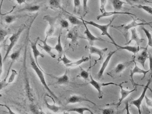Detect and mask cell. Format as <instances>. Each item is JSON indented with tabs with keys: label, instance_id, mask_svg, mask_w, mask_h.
I'll list each match as a JSON object with an SVG mask.
<instances>
[{
	"label": "cell",
	"instance_id": "32",
	"mask_svg": "<svg viewBox=\"0 0 152 114\" xmlns=\"http://www.w3.org/2000/svg\"><path fill=\"white\" fill-rule=\"evenodd\" d=\"M74 10L73 12L74 13H77L79 14L80 12L81 7V1L79 0H75L74 1Z\"/></svg>",
	"mask_w": 152,
	"mask_h": 114
},
{
	"label": "cell",
	"instance_id": "48",
	"mask_svg": "<svg viewBox=\"0 0 152 114\" xmlns=\"http://www.w3.org/2000/svg\"><path fill=\"white\" fill-rule=\"evenodd\" d=\"M1 106H3V107H6L7 109L8 110V114H16L15 112L13 111L11 109L10 107L8 106H7L6 105H4V104H1Z\"/></svg>",
	"mask_w": 152,
	"mask_h": 114
},
{
	"label": "cell",
	"instance_id": "15",
	"mask_svg": "<svg viewBox=\"0 0 152 114\" xmlns=\"http://www.w3.org/2000/svg\"><path fill=\"white\" fill-rule=\"evenodd\" d=\"M134 64H135V66L133 68V69H132L130 71V76L131 78L132 82V83H135L134 82V79H133V76H134V74H136V73H139V74H143V77H142L143 79L144 77H145L146 75L150 71L149 69L148 70H144V69H141L140 68L137 66V63L134 61Z\"/></svg>",
	"mask_w": 152,
	"mask_h": 114
},
{
	"label": "cell",
	"instance_id": "54",
	"mask_svg": "<svg viewBox=\"0 0 152 114\" xmlns=\"http://www.w3.org/2000/svg\"><path fill=\"white\" fill-rule=\"evenodd\" d=\"M148 2L152 3V2H149V1H148Z\"/></svg>",
	"mask_w": 152,
	"mask_h": 114
},
{
	"label": "cell",
	"instance_id": "10",
	"mask_svg": "<svg viewBox=\"0 0 152 114\" xmlns=\"http://www.w3.org/2000/svg\"><path fill=\"white\" fill-rule=\"evenodd\" d=\"M117 50H115L113 51L110 52L108 53L106 58L105 60L103 62L102 66H101L99 71L98 73L97 76L99 78H100L103 76L104 72L106 68L107 67V65H108V63H109V61H110L111 58H112V56L116 53V52H117Z\"/></svg>",
	"mask_w": 152,
	"mask_h": 114
},
{
	"label": "cell",
	"instance_id": "42",
	"mask_svg": "<svg viewBox=\"0 0 152 114\" xmlns=\"http://www.w3.org/2000/svg\"><path fill=\"white\" fill-rule=\"evenodd\" d=\"M100 1V11L101 13H104L105 12V6L106 4L107 1L106 0H101Z\"/></svg>",
	"mask_w": 152,
	"mask_h": 114
},
{
	"label": "cell",
	"instance_id": "13",
	"mask_svg": "<svg viewBox=\"0 0 152 114\" xmlns=\"http://www.w3.org/2000/svg\"><path fill=\"white\" fill-rule=\"evenodd\" d=\"M90 81L89 82L88 84L92 85L97 91L98 92L99 98V99H102L103 98V92L101 90V87L103 86V84L102 83L101 84L97 82L93 78L91 72H90Z\"/></svg>",
	"mask_w": 152,
	"mask_h": 114
},
{
	"label": "cell",
	"instance_id": "11",
	"mask_svg": "<svg viewBox=\"0 0 152 114\" xmlns=\"http://www.w3.org/2000/svg\"><path fill=\"white\" fill-rule=\"evenodd\" d=\"M66 37V39H71V43L74 44L77 43L78 38L80 37L78 28L77 27H75L72 29L70 30L67 33Z\"/></svg>",
	"mask_w": 152,
	"mask_h": 114
},
{
	"label": "cell",
	"instance_id": "19",
	"mask_svg": "<svg viewBox=\"0 0 152 114\" xmlns=\"http://www.w3.org/2000/svg\"><path fill=\"white\" fill-rule=\"evenodd\" d=\"M117 15V14H127V15H130V16H136L133 13H131V12H116V11H113V12H105L104 13L100 14L97 16L96 19L99 20L101 19V18H104V17H109V16H112L113 15Z\"/></svg>",
	"mask_w": 152,
	"mask_h": 114
},
{
	"label": "cell",
	"instance_id": "45",
	"mask_svg": "<svg viewBox=\"0 0 152 114\" xmlns=\"http://www.w3.org/2000/svg\"><path fill=\"white\" fill-rule=\"evenodd\" d=\"M148 59L149 61V70L151 72V74L152 76V55L149 52H148Z\"/></svg>",
	"mask_w": 152,
	"mask_h": 114
},
{
	"label": "cell",
	"instance_id": "12",
	"mask_svg": "<svg viewBox=\"0 0 152 114\" xmlns=\"http://www.w3.org/2000/svg\"><path fill=\"white\" fill-rule=\"evenodd\" d=\"M48 37L46 36L44 40H42L41 39H39V41H40L42 42L43 43V45H41L40 44H38L39 46L42 49H43L44 51L46 52L51 58H56V55L53 53L52 52V49H54V48L51 47L50 45H49L47 43V40H48Z\"/></svg>",
	"mask_w": 152,
	"mask_h": 114
},
{
	"label": "cell",
	"instance_id": "38",
	"mask_svg": "<svg viewBox=\"0 0 152 114\" xmlns=\"http://www.w3.org/2000/svg\"><path fill=\"white\" fill-rule=\"evenodd\" d=\"M18 74V73L17 71L15 69H11V74L10 77L9 78L8 81L7 83L8 84L11 83H13V81L15 80L16 76Z\"/></svg>",
	"mask_w": 152,
	"mask_h": 114
},
{
	"label": "cell",
	"instance_id": "47",
	"mask_svg": "<svg viewBox=\"0 0 152 114\" xmlns=\"http://www.w3.org/2000/svg\"><path fill=\"white\" fill-rule=\"evenodd\" d=\"M125 108L126 110V114H131L129 110V101L127 100L124 102Z\"/></svg>",
	"mask_w": 152,
	"mask_h": 114
},
{
	"label": "cell",
	"instance_id": "1",
	"mask_svg": "<svg viewBox=\"0 0 152 114\" xmlns=\"http://www.w3.org/2000/svg\"><path fill=\"white\" fill-rule=\"evenodd\" d=\"M30 60H31V66L32 68L34 70L35 73L37 74L38 77H39L41 83L43 85L44 88L48 91L50 94V95H51L53 98H55V99L58 100V99L57 96H56V95L55 94V93L50 90V88L48 86L47 82H46V80H45V77H44L43 72H42V70L40 69L37 66L36 62H35V60H34V58H32L31 54L30 55Z\"/></svg>",
	"mask_w": 152,
	"mask_h": 114
},
{
	"label": "cell",
	"instance_id": "53",
	"mask_svg": "<svg viewBox=\"0 0 152 114\" xmlns=\"http://www.w3.org/2000/svg\"><path fill=\"white\" fill-rule=\"evenodd\" d=\"M149 26H150V27H151V28H152V26H151V25H149Z\"/></svg>",
	"mask_w": 152,
	"mask_h": 114
},
{
	"label": "cell",
	"instance_id": "2",
	"mask_svg": "<svg viewBox=\"0 0 152 114\" xmlns=\"http://www.w3.org/2000/svg\"><path fill=\"white\" fill-rule=\"evenodd\" d=\"M114 19V18L112 20H110V22L108 24H107V25H99V24H97V23H96L94 21H87V20H84V19H83V20H84V22L87 25L88 24V25H91V26H93L99 28L102 32L101 35L107 36L111 40L112 43L117 47L118 45L115 43V41H114L113 38L110 35V34H109L108 32L109 26H111Z\"/></svg>",
	"mask_w": 152,
	"mask_h": 114
},
{
	"label": "cell",
	"instance_id": "23",
	"mask_svg": "<svg viewBox=\"0 0 152 114\" xmlns=\"http://www.w3.org/2000/svg\"><path fill=\"white\" fill-rule=\"evenodd\" d=\"M40 6L37 4H31L28 5L23 8L20 9L18 11V12H34L38 11L39 10Z\"/></svg>",
	"mask_w": 152,
	"mask_h": 114
},
{
	"label": "cell",
	"instance_id": "37",
	"mask_svg": "<svg viewBox=\"0 0 152 114\" xmlns=\"http://www.w3.org/2000/svg\"><path fill=\"white\" fill-rule=\"evenodd\" d=\"M60 61H63V63H64V64L65 66L72 62V60L69 59L66 57V55L65 53H64V55H63V57L58 58V62H60Z\"/></svg>",
	"mask_w": 152,
	"mask_h": 114
},
{
	"label": "cell",
	"instance_id": "49",
	"mask_svg": "<svg viewBox=\"0 0 152 114\" xmlns=\"http://www.w3.org/2000/svg\"><path fill=\"white\" fill-rule=\"evenodd\" d=\"M1 74H2V61H3V60H2V56H1Z\"/></svg>",
	"mask_w": 152,
	"mask_h": 114
},
{
	"label": "cell",
	"instance_id": "52",
	"mask_svg": "<svg viewBox=\"0 0 152 114\" xmlns=\"http://www.w3.org/2000/svg\"><path fill=\"white\" fill-rule=\"evenodd\" d=\"M148 89H149V90H150V91H151V92L152 93V89H151V88H149H149H148Z\"/></svg>",
	"mask_w": 152,
	"mask_h": 114
},
{
	"label": "cell",
	"instance_id": "9",
	"mask_svg": "<svg viewBox=\"0 0 152 114\" xmlns=\"http://www.w3.org/2000/svg\"><path fill=\"white\" fill-rule=\"evenodd\" d=\"M89 102L90 103H92L93 105H96V103H94V102L91 101L89 99H87L85 97H83V96L76 95H73V96L70 97L67 99V104L80 103V102Z\"/></svg>",
	"mask_w": 152,
	"mask_h": 114
},
{
	"label": "cell",
	"instance_id": "51",
	"mask_svg": "<svg viewBox=\"0 0 152 114\" xmlns=\"http://www.w3.org/2000/svg\"><path fill=\"white\" fill-rule=\"evenodd\" d=\"M69 114V113H67V112H64V113H63V114Z\"/></svg>",
	"mask_w": 152,
	"mask_h": 114
},
{
	"label": "cell",
	"instance_id": "14",
	"mask_svg": "<svg viewBox=\"0 0 152 114\" xmlns=\"http://www.w3.org/2000/svg\"><path fill=\"white\" fill-rule=\"evenodd\" d=\"M124 82H122L121 83H120V84H118V86H119V87L121 88V98H120V100H119V102H118V103H117V105L118 107H119V106L121 105V104L122 102L129 95V94H130L132 93L133 92L137 90V88H135L133 90H131V91H127V90H124L123 88V87L122 84L124 83Z\"/></svg>",
	"mask_w": 152,
	"mask_h": 114
},
{
	"label": "cell",
	"instance_id": "17",
	"mask_svg": "<svg viewBox=\"0 0 152 114\" xmlns=\"http://www.w3.org/2000/svg\"><path fill=\"white\" fill-rule=\"evenodd\" d=\"M148 46H147L138 55L137 58L138 62L141 64L143 68L145 67V63L146 61L148 58V52L147 50Z\"/></svg>",
	"mask_w": 152,
	"mask_h": 114
},
{
	"label": "cell",
	"instance_id": "30",
	"mask_svg": "<svg viewBox=\"0 0 152 114\" xmlns=\"http://www.w3.org/2000/svg\"><path fill=\"white\" fill-rule=\"evenodd\" d=\"M30 108L33 114H45L40 108L34 104H31Z\"/></svg>",
	"mask_w": 152,
	"mask_h": 114
},
{
	"label": "cell",
	"instance_id": "7",
	"mask_svg": "<svg viewBox=\"0 0 152 114\" xmlns=\"http://www.w3.org/2000/svg\"><path fill=\"white\" fill-rule=\"evenodd\" d=\"M151 83V79H149L146 85L144 86L143 91H142V94H141L139 98H138L137 99L132 100L131 102L130 103L131 105H134L137 108L138 110L139 114H141V110H140V106H141V103H142V101H143V100L144 99V98L145 97L146 92L148 89L149 88V86L150 85Z\"/></svg>",
	"mask_w": 152,
	"mask_h": 114
},
{
	"label": "cell",
	"instance_id": "46",
	"mask_svg": "<svg viewBox=\"0 0 152 114\" xmlns=\"http://www.w3.org/2000/svg\"><path fill=\"white\" fill-rule=\"evenodd\" d=\"M145 99L146 104L147 107H151L152 108V101L150 100L149 98H148L146 95L145 97Z\"/></svg>",
	"mask_w": 152,
	"mask_h": 114
},
{
	"label": "cell",
	"instance_id": "39",
	"mask_svg": "<svg viewBox=\"0 0 152 114\" xmlns=\"http://www.w3.org/2000/svg\"><path fill=\"white\" fill-rule=\"evenodd\" d=\"M16 18V16L15 15H8L5 17V20L6 23L7 24H10L15 21Z\"/></svg>",
	"mask_w": 152,
	"mask_h": 114
},
{
	"label": "cell",
	"instance_id": "41",
	"mask_svg": "<svg viewBox=\"0 0 152 114\" xmlns=\"http://www.w3.org/2000/svg\"><path fill=\"white\" fill-rule=\"evenodd\" d=\"M60 25H61V28H67L69 27V24L67 20L65 19H62L60 20Z\"/></svg>",
	"mask_w": 152,
	"mask_h": 114
},
{
	"label": "cell",
	"instance_id": "43",
	"mask_svg": "<svg viewBox=\"0 0 152 114\" xmlns=\"http://www.w3.org/2000/svg\"><path fill=\"white\" fill-rule=\"evenodd\" d=\"M0 38H1V42H2L3 40H4V38L6 37V36L8 34V32L6 30L2 29V28L1 29V31H0Z\"/></svg>",
	"mask_w": 152,
	"mask_h": 114
},
{
	"label": "cell",
	"instance_id": "5",
	"mask_svg": "<svg viewBox=\"0 0 152 114\" xmlns=\"http://www.w3.org/2000/svg\"><path fill=\"white\" fill-rule=\"evenodd\" d=\"M58 18V16L52 17L49 15H46L43 17V19L48 22L49 26L48 29L46 32V36L48 37L52 36L54 34L55 25Z\"/></svg>",
	"mask_w": 152,
	"mask_h": 114
},
{
	"label": "cell",
	"instance_id": "24",
	"mask_svg": "<svg viewBox=\"0 0 152 114\" xmlns=\"http://www.w3.org/2000/svg\"><path fill=\"white\" fill-rule=\"evenodd\" d=\"M129 64L130 62L119 63L114 69V72L116 74H121Z\"/></svg>",
	"mask_w": 152,
	"mask_h": 114
},
{
	"label": "cell",
	"instance_id": "33",
	"mask_svg": "<svg viewBox=\"0 0 152 114\" xmlns=\"http://www.w3.org/2000/svg\"><path fill=\"white\" fill-rule=\"evenodd\" d=\"M79 77L83 78L86 81L88 80L89 77H90V72L89 73L87 70L81 68V72L79 74Z\"/></svg>",
	"mask_w": 152,
	"mask_h": 114
},
{
	"label": "cell",
	"instance_id": "28",
	"mask_svg": "<svg viewBox=\"0 0 152 114\" xmlns=\"http://www.w3.org/2000/svg\"><path fill=\"white\" fill-rule=\"evenodd\" d=\"M67 111L69 112H75L80 114H84L85 111H89L91 114H94L90 109L85 107H80L72 108L68 110Z\"/></svg>",
	"mask_w": 152,
	"mask_h": 114
},
{
	"label": "cell",
	"instance_id": "25",
	"mask_svg": "<svg viewBox=\"0 0 152 114\" xmlns=\"http://www.w3.org/2000/svg\"><path fill=\"white\" fill-rule=\"evenodd\" d=\"M118 47L117 50L119 49H121V50H126L129 51V52L132 53L134 54H136L138 52L139 50V47L137 46H130V45H127L125 46H121V45H117V47Z\"/></svg>",
	"mask_w": 152,
	"mask_h": 114
},
{
	"label": "cell",
	"instance_id": "50",
	"mask_svg": "<svg viewBox=\"0 0 152 114\" xmlns=\"http://www.w3.org/2000/svg\"><path fill=\"white\" fill-rule=\"evenodd\" d=\"M16 1L19 4L20 6H21V4H22L24 3H26L25 1H21V0H19V1Z\"/></svg>",
	"mask_w": 152,
	"mask_h": 114
},
{
	"label": "cell",
	"instance_id": "27",
	"mask_svg": "<svg viewBox=\"0 0 152 114\" xmlns=\"http://www.w3.org/2000/svg\"><path fill=\"white\" fill-rule=\"evenodd\" d=\"M111 2L112 3V4L113 6L115 11L116 12H119L118 11L122 10L124 4H127L126 2L120 1V0H113V1H111Z\"/></svg>",
	"mask_w": 152,
	"mask_h": 114
},
{
	"label": "cell",
	"instance_id": "34",
	"mask_svg": "<svg viewBox=\"0 0 152 114\" xmlns=\"http://www.w3.org/2000/svg\"><path fill=\"white\" fill-rule=\"evenodd\" d=\"M45 103H46L47 108L55 113H56L60 109V107L56 106L55 104H53V105L50 104L47 100H45Z\"/></svg>",
	"mask_w": 152,
	"mask_h": 114
},
{
	"label": "cell",
	"instance_id": "26",
	"mask_svg": "<svg viewBox=\"0 0 152 114\" xmlns=\"http://www.w3.org/2000/svg\"><path fill=\"white\" fill-rule=\"evenodd\" d=\"M89 60V58L88 57L83 56L79 60L75 61V62H72L70 64H67V65H66V66L67 67H74L77 66L82 64L83 63L87 62Z\"/></svg>",
	"mask_w": 152,
	"mask_h": 114
},
{
	"label": "cell",
	"instance_id": "16",
	"mask_svg": "<svg viewBox=\"0 0 152 114\" xmlns=\"http://www.w3.org/2000/svg\"><path fill=\"white\" fill-rule=\"evenodd\" d=\"M90 53L91 54H95L99 56V58L96 61L101 60L103 59V56L107 50V48H104V49H99L94 46H91L89 48Z\"/></svg>",
	"mask_w": 152,
	"mask_h": 114
},
{
	"label": "cell",
	"instance_id": "8",
	"mask_svg": "<svg viewBox=\"0 0 152 114\" xmlns=\"http://www.w3.org/2000/svg\"><path fill=\"white\" fill-rule=\"evenodd\" d=\"M82 20L83 23V25H84V26L85 27V30L84 32V34L86 36V39H87L90 45H93V43L95 41H104V42H107L105 40H104V39H101V38H99V37H95V36L93 35L92 34H91V31H90L89 28H88V26H87V24L85 23L83 19V18H80Z\"/></svg>",
	"mask_w": 152,
	"mask_h": 114
},
{
	"label": "cell",
	"instance_id": "40",
	"mask_svg": "<svg viewBox=\"0 0 152 114\" xmlns=\"http://www.w3.org/2000/svg\"><path fill=\"white\" fill-rule=\"evenodd\" d=\"M88 2V1H87V0H84V1H83V17H85L88 12V4H87Z\"/></svg>",
	"mask_w": 152,
	"mask_h": 114
},
{
	"label": "cell",
	"instance_id": "20",
	"mask_svg": "<svg viewBox=\"0 0 152 114\" xmlns=\"http://www.w3.org/2000/svg\"><path fill=\"white\" fill-rule=\"evenodd\" d=\"M21 50H22V48H20L19 50H18L16 51L15 52L12 53L11 55L10 56V58L11 60V62L10 63V66L9 67V69L8 73H7V76H6V77L5 78V80H7V78L8 77L10 71V69L11 67L12 66V65L13 63L15 62L16 60L19 58V56H20V53H21Z\"/></svg>",
	"mask_w": 152,
	"mask_h": 114
},
{
	"label": "cell",
	"instance_id": "31",
	"mask_svg": "<svg viewBox=\"0 0 152 114\" xmlns=\"http://www.w3.org/2000/svg\"><path fill=\"white\" fill-rule=\"evenodd\" d=\"M142 30L145 32L148 39V45L152 47V36L148 29L144 27L142 28Z\"/></svg>",
	"mask_w": 152,
	"mask_h": 114
},
{
	"label": "cell",
	"instance_id": "6",
	"mask_svg": "<svg viewBox=\"0 0 152 114\" xmlns=\"http://www.w3.org/2000/svg\"><path fill=\"white\" fill-rule=\"evenodd\" d=\"M39 39L40 37H38L36 38L34 42H31V41H30V42L31 43V47L33 52V54L34 58L35 60V62H36V64H37L38 67L40 69L42 70L43 73H45L44 70H43V69H42L40 65H39V62H38V57H40L42 58H44V57H45L44 54L43 53H41L38 50V48H37V44H38V41L39 40Z\"/></svg>",
	"mask_w": 152,
	"mask_h": 114
},
{
	"label": "cell",
	"instance_id": "29",
	"mask_svg": "<svg viewBox=\"0 0 152 114\" xmlns=\"http://www.w3.org/2000/svg\"><path fill=\"white\" fill-rule=\"evenodd\" d=\"M66 18L69 20L71 24L73 25L80 26L83 24L82 21H81L79 19L73 15H67Z\"/></svg>",
	"mask_w": 152,
	"mask_h": 114
},
{
	"label": "cell",
	"instance_id": "22",
	"mask_svg": "<svg viewBox=\"0 0 152 114\" xmlns=\"http://www.w3.org/2000/svg\"><path fill=\"white\" fill-rule=\"evenodd\" d=\"M67 71H66L65 73L63 75L61 76L60 77H55L54 76H51L53 78H55V79H56V83L57 84H66L69 82V78L68 76L67 75Z\"/></svg>",
	"mask_w": 152,
	"mask_h": 114
},
{
	"label": "cell",
	"instance_id": "18",
	"mask_svg": "<svg viewBox=\"0 0 152 114\" xmlns=\"http://www.w3.org/2000/svg\"><path fill=\"white\" fill-rule=\"evenodd\" d=\"M131 32L132 34L131 38L130 40L129 41L127 45L129 44L132 41H134L136 42L137 46L139 47L140 45L144 41V39L143 38H140L138 35L137 34L136 28H133L131 29Z\"/></svg>",
	"mask_w": 152,
	"mask_h": 114
},
{
	"label": "cell",
	"instance_id": "4",
	"mask_svg": "<svg viewBox=\"0 0 152 114\" xmlns=\"http://www.w3.org/2000/svg\"><path fill=\"white\" fill-rule=\"evenodd\" d=\"M26 28V26L24 25L23 26L21 27L18 31L15 33H14L9 38L10 41V43L9 45L7 47V52H6V54L4 56V58H3V61L5 62L7 59L8 57L9 54L10 53L11 51V50L14 48V46L16 44L17 42L20 37V35L23 33V31Z\"/></svg>",
	"mask_w": 152,
	"mask_h": 114
},
{
	"label": "cell",
	"instance_id": "21",
	"mask_svg": "<svg viewBox=\"0 0 152 114\" xmlns=\"http://www.w3.org/2000/svg\"><path fill=\"white\" fill-rule=\"evenodd\" d=\"M62 28L60 29L59 32V35L58 37V39L57 43L55 47H54V49L56 50L58 53L59 55V58H61L62 55H63V52H64V49H63V46H62V43H61V35H62Z\"/></svg>",
	"mask_w": 152,
	"mask_h": 114
},
{
	"label": "cell",
	"instance_id": "36",
	"mask_svg": "<svg viewBox=\"0 0 152 114\" xmlns=\"http://www.w3.org/2000/svg\"><path fill=\"white\" fill-rule=\"evenodd\" d=\"M134 5L137 6V8H139V9H141L142 10H144V11L146 12H147L149 13V14L152 15V7L148 6V5H141V4Z\"/></svg>",
	"mask_w": 152,
	"mask_h": 114
},
{
	"label": "cell",
	"instance_id": "44",
	"mask_svg": "<svg viewBox=\"0 0 152 114\" xmlns=\"http://www.w3.org/2000/svg\"><path fill=\"white\" fill-rule=\"evenodd\" d=\"M113 109L112 108H107L102 110V114H114Z\"/></svg>",
	"mask_w": 152,
	"mask_h": 114
},
{
	"label": "cell",
	"instance_id": "3",
	"mask_svg": "<svg viewBox=\"0 0 152 114\" xmlns=\"http://www.w3.org/2000/svg\"><path fill=\"white\" fill-rule=\"evenodd\" d=\"M131 16L132 18V20L129 24H125V25H121V26H113L114 28L115 29H117L119 31H121L124 35L125 36V38H127V36H128V32L129 29H132L133 28L137 26H143V25H150V23H138L137 22V19L135 18L134 17Z\"/></svg>",
	"mask_w": 152,
	"mask_h": 114
},
{
	"label": "cell",
	"instance_id": "35",
	"mask_svg": "<svg viewBox=\"0 0 152 114\" xmlns=\"http://www.w3.org/2000/svg\"><path fill=\"white\" fill-rule=\"evenodd\" d=\"M49 4L51 8L53 9H61L60 1L52 0L49 1Z\"/></svg>",
	"mask_w": 152,
	"mask_h": 114
}]
</instances>
